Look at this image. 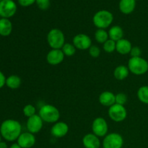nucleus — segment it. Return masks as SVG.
<instances>
[{
    "label": "nucleus",
    "instance_id": "nucleus-1",
    "mask_svg": "<svg viewBox=\"0 0 148 148\" xmlns=\"http://www.w3.org/2000/svg\"><path fill=\"white\" fill-rule=\"evenodd\" d=\"M22 133V126L19 121L14 119H7L0 127L1 137L9 142L17 140Z\"/></svg>",
    "mask_w": 148,
    "mask_h": 148
},
{
    "label": "nucleus",
    "instance_id": "nucleus-2",
    "mask_svg": "<svg viewBox=\"0 0 148 148\" xmlns=\"http://www.w3.org/2000/svg\"><path fill=\"white\" fill-rule=\"evenodd\" d=\"M38 115L43 120V122L56 123L60 118V113L59 109L54 106L50 104H45L42 106L38 111Z\"/></svg>",
    "mask_w": 148,
    "mask_h": 148
},
{
    "label": "nucleus",
    "instance_id": "nucleus-3",
    "mask_svg": "<svg viewBox=\"0 0 148 148\" xmlns=\"http://www.w3.org/2000/svg\"><path fill=\"white\" fill-rule=\"evenodd\" d=\"M114 20L112 13L108 10H100L93 16L92 22L98 29H106L109 27Z\"/></svg>",
    "mask_w": 148,
    "mask_h": 148
},
{
    "label": "nucleus",
    "instance_id": "nucleus-4",
    "mask_svg": "<svg viewBox=\"0 0 148 148\" xmlns=\"http://www.w3.org/2000/svg\"><path fill=\"white\" fill-rule=\"evenodd\" d=\"M47 42L51 49H62L65 44V36L58 28H53L48 33Z\"/></svg>",
    "mask_w": 148,
    "mask_h": 148
},
{
    "label": "nucleus",
    "instance_id": "nucleus-5",
    "mask_svg": "<svg viewBox=\"0 0 148 148\" xmlns=\"http://www.w3.org/2000/svg\"><path fill=\"white\" fill-rule=\"evenodd\" d=\"M128 67L130 72L135 75H143L148 71L147 60L140 57H131L128 62Z\"/></svg>",
    "mask_w": 148,
    "mask_h": 148
},
{
    "label": "nucleus",
    "instance_id": "nucleus-6",
    "mask_svg": "<svg viewBox=\"0 0 148 148\" xmlns=\"http://www.w3.org/2000/svg\"><path fill=\"white\" fill-rule=\"evenodd\" d=\"M124 139L119 133L113 132L108 134L104 137L103 141V148H122Z\"/></svg>",
    "mask_w": 148,
    "mask_h": 148
},
{
    "label": "nucleus",
    "instance_id": "nucleus-7",
    "mask_svg": "<svg viewBox=\"0 0 148 148\" xmlns=\"http://www.w3.org/2000/svg\"><path fill=\"white\" fill-rule=\"evenodd\" d=\"M108 114L110 119L115 122H121L124 121L127 116V111L124 106L116 103L109 107Z\"/></svg>",
    "mask_w": 148,
    "mask_h": 148
},
{
    "label": "nucleus",
    "instance_id": "nucleus-8",
    "mask_svg": "<svg viewBox=\"0 0 148 148\" xmlns=\"http://www.w3.org/2000/svg\"><path fill=\"white\" fill-rule=\"evenodd\" d=\"M92 131L98 137H105L108 134V126L105 119L98 117L92 123Z\"/></svg>",
    "mask_w": 148,
    "mask_h": 148
},
{
    "label": "nucleus",
    "instance_id": "nucleus-9",
    "mask_svg": "<svg viewBox=\"0 0 148 148\" xmlns=\"http://www.w3.org/2000/svg\"><path fill=\"white\" fill-rule=\"evenodd\" d=\"M17 11V5L12 0H2L0 1V16L2 18L12 17Z\"/></svg>",
    "mask_w": 148,
    "mask_h": 148
},
{
    "label": "nucleus",
    "instance_id": "nucleus-10",
    "mask_svg": "<svg viewBox=\"0 0 148 148\" xmlns=\"http://www.w3.org/2000/svg\"><path fill=\"white\" fill-rule=\"evenodd\" d=\"M72 43L76 49L84 51L89 49L92 46V40L88 35L85 33H79L73 38Z\"/></svg>",
    "mask_w": 148,
    "mask_h": 148
},
{
    "label": "nucleus",
    "instance_id": "nucleus-11",
    "mask_svg": "<svg viewBox=\"0 0 148 148\" xmlns=\"http://www.w3.org/2000/svg\"><path fill=\"white\" fill-rule=\"evenodd\" d=\"M43 121L38 114H35L33 116L27 119L26 127L29 132L32 134H37L43 128Z\"/></svg>",
    "mask_w": 148,
    "mask_h": 148
},
{
    "label": "nucleus",
    "instance_id": "nucleus-12",
    "mask_svg": "<svg viewBox=\"0 0 148 148\" xmlns=\"http://www.w3.org/2000/svg\"><path fill=\"white\" fill-rule=\"evenodd\" d=\"M64 56L62 49H51L46 55V61L49 64L56 66L63 62Z\"/></svg>",
    "mask_w": 148,
    "mask_h": 148
},
{
    "label": "nucleus",
    "instance_id": "nucleus-13",
    "mask_svg": "<svg viewBox=\"0 0 148 148\" xmlns=\"http://www.w3.org/2000/svg\"><path fill=\"white\" fill-rule=\"evenodd\" d=\"M69 132V126L63 121H57L51 129V134L56 138H62Z\"/></svg>",
    "mask_w": 148,
    "mask_h": 148
},
{
    "label": "nucleus",
    "instance_id": "nucleus-14",
    "mask_svg": "<svg viewBox=\"0 0 148 148\" xmlns=\"http://www.w3.org/2000/svg\"><path fill=\"white\" fill-rule=\"evenodd\" d=\"M17 143L22 148H31L36 144V137L33 134L27 132H23L17 139Z\"/></svg>",
    "mask_w": 148,
    "mask_h": 148
},
{
    "label": "nucleus",
    "instance_id": "nucleus-15",
    "mask_svg": "<svg viewBox=\"0 0 148 148\" xmlns=\"http://www.w3.org/2000/svg\"><path fill=\"white\" fill-rule=\"evenodd\" d=\"M82 145L85 148H100L101 141L99 137L93 133L85 134L82 138Z\"/></svg>",
    "mask_w": 148,
    "mask_h": 148
},
{
    "label": "nucleus",
    "instance_id": "nucleus-16",
    "mask_svg": "<svg viewBox=\"0 0 148 148\" xmlns=\"http://www.w3.org/2000/svg\"><path fill=\"white\" fill-rule=\"evenodd\" d=\"M98 100L103 106L111 107L116 103V95L111 91H104L100 94Z\"/></svg>",
    "mask_w": 148,
    "mask_h": 148
},
{
    "label": "nucleus",
    "instance_id": "nucleus-17",
    "mask_svg": "<svg viewBox=\"0 0 148 148\" xmlns=\"http://www.w3.org/2000/svg\"><path fill=\"white\" fill-rule=\"evenodd\" d=\"M132 48V43L129 40L125 38H122L118 40L116 45V51L122 55L128 54L130 53Z\"/></svg>",
    "mask_w": 148,
    "mask_h": 148
},
{
    "label": "nucleus",
    "instance_id": "nucleus-18",
    "mask_svg": "<svg viewBox=\"0 0 148 148\" xmlns=\"http://www.w3.org/2000/svg\"><path fill=\"white\" fill-rule=\"evenodd\" d=\"M136 1L134 0H121L119 2V10L122 13L129 14L135 9Z\"/></svg>",
    "mask_w": 148,
    "mask_h": 148
},
{
    "label": "nucleus",
    "instance_id": "nucleus-19",
    "mask_svg": "<svg viewBox=\"0 0 148 148\" xmlns=\"http://www.w3.org/2000/svg\"><path fill=\"white\" fill-rule=\"evenodd\" d=\"M12 31V24L7 18L0 19V35L1 36H8Z\"/></svg>",
    "mask_w": 148,
    "mask_h": 148
},
{
    "label": "nucleus",
    "instance_id": "nucleus-20",
    "mask_svg": "<svg viewBox=\"0 0 148 148\" xmlns=\"http://www.w3.org/2000/svg\"><path fill=\"white\" fill-rule=\"evenodd\" d=\"M108 33L109 38L114 40L115 42L122 39L123 36H124V30L121 28V27L119 25H114L111 27Z\"/></svg>",
    "mask_w": 148,
    "mask_h": 148
},
{
    "label": "nucleus",
    "instance_id": "nucleus-21",
    "mask_svg": "<svg viewBox=\"0 0 148 148\" xmlns=\"http://www.w3.org/2000/svg\"><path fill=\"white\" fill-rule=\"evenodd\" d=\"M130 70L128 67L124 65H119L116 66L114 71V76L118 80H124L129 76Z\"/></svg>",
    "mask_w": 148,
    "mask_h": 148
},
{
    "label": "nucleus",
    "instance_id": "nucleus-22",
    "mask_svg": "<svg viewBox=\"0 0 148 148\" xmlns=\"http://www.w3.org/2000/svg\"><path fill=\"white\" fill-rule=\"evenodd\" d=\"M21 79L17 75H10L6 79V85L11 89H17L21 85Z\"/></svg>",
    "mask_w": 148,
    "mask_h": 148
},
{
    "label": "nucleus",
    "instance_id": "nucleus-23",
    "mask_svg": "<svg viewBox=\"0 0 148 148\" xmlns=\"http://www.w3.org/2000/svg\"><path fill=\"white\" fill-rule=\"evenodd\" d=\"M95 39L98 43L103 44L109 39L108 33L106 31L105 29H98L95 33Z\"/></svg>",
    "mask_w": 148,
    "mask_h": 148
},
{
    "label": "nucleus",
    "instance_id": "nucleus-24",
    "mask_svg": "<svg viewBox=\"0 0 148 148\" xmlns=\"http://www.w3.org/2000/svg\"><path fill=\"white\" fill-rule=\"evenodd\" d=\"M138 99L145 104H148V86L143 85L140 87L137 91Z\"/></svg>",
    "mask_w": 148,
    "mask_h": 148
},
{
    "label": "nucleus",
    "instance_id": "nucleus-25",
    "mask_svg": "<svg viewBox=\"0 0 148 148\" xmlns=\"http://www.w3.org/2000/svg\"><path fill=\"white\" fill-rule=\"evenodd\" d=\"M76 48L74 46L73 43H65L63 47L62 48V51H63L64 54L66 56H72L76 52Z\"/></svg>",
    "mask_w": 148,
    "mask_h": 148
},
{
    "label": "nucleus",
    "instance_id": "nucleus-26",
    "mask_svg": "<svg viewBox=\"0 0 148 148\" xmlns=\"http://www.w3.org/2000/svg\"><path fill=\"white\" fill-rule=\"evenodd\" d=\"M116 42L109 38L103 43V50L106 53H113L116 51Z\"/></svg>",
    "mask_w": 148,
    "mask_h": 148
},
{
    "label": "nucleus",
    "instance_id": "nucleus-27",
    "mask_svg": "<svg viewBox=\"0 0 148 148\" xmlns=\"http://www.w3.org/2000/svg\"><path fill=\"white\" fill-rule=\"evenodd\" d=\"M23 114L27 118H30V117L33 116L36 114V107L34 106L32 104H27V105L25 106V107L23 109Z\"/></svg>",
    "mask_w": 148,
    "mask_h": 148
},
{
    "label": "nucleus",
    "instance_id": "nucleus-28",
    "mask_svg": "<svg viewBox=\"0 0 148 148\" xmlns=\"http://www.w3.org/2000/svg\"><path fill=\"white\" fill-rule=\"evenodd\" d=\"M127 102V96L124 92H119L116 95V103L124 106Z\"/></svg>",
    "mask_w": 148,
    "mask_h": 148
},
{
    "label": "nucleus",
    "instance_id": "nucleus-29",
    "mask_svg": "<svg viewBox=\"0 0 148 148\" xmlns=\"http://www.w3.org/2000/svg\"><path fill=\"white\" fill-rule=\"evenodd\" d=\"M88 51H89L88 52H89L90 56L92 58H98L101 54V49L95 45H92L88 49Z\"/></svg>",
    "mask_w": 148,
    "mask_h": 148
},
{
    "label": "nucleus",
    "instance_id": "nucleus-30",
    "mask_svg": "<svg viewBox=\"0 0 148 148\" xmlns=\"http://www.w3.org/2000/svg\"><path fill=\"white\" fill-rule=\"evenodd\" d=\"M36 4L40 10H46L50 7V0H36Z\"/></svg>",
    "mask_w": 148,
    "mask_h": 148
},
{
    "label": "nucleus",
    "instance_id": "nucleus-31",
    "mask_svg": "<svg viewBox=\"0 0 148 148\" xmlns=\"http://www.w3.org/2000/svg\"><path fill=\"white\" fill-rule=\"evenodd\" d=\"M130 54L131 55V57H140L142 54V51L138 46H132Z\"/></svg>",
    "mask_w": 148,
    "mask_h": 148
},
{
    "label": "nucleus",
    "instance_id": "nucleus-32",
    "mask_svg": "<svg viewBox=\"0 0 148 148\" xmlns=\"http://www.w3.org/2000/svg\"><path fill=\"white\" fill-rule=\"evenodd\" d=\"M36 0H18V2L23 7H28L36 2Z\"/></svg>",
    "mask_w": 148,
    "mask_h": 148
},
{
    "label": "nucleus",
    "instance_id": "nucleus-33",
    "mask_svg": "<svg viewBox=\"0 0 148 148\" xmlns=\"http://www.w3.org/2000/svg\"><path fill=\"white\" fill-rule=\"evenodd\" d=\"M6 79H7V78L5 77L4 74L0 71V89H1V88H3L4 85L6 84Z\"/></svg>",
    "mask_w": 148,
    "mask_h": 148
},
{
    "label": "nucleus",
    "instance_id": "nucleus-34",
    "mask_svg": "<svg viewBox=\"0 0 148 148\" xmlns=\"http://www.w3.org/2000/svg\"><path fill=\"white\" fill-rule=\"evenodd\" d=\"M10 148H22V147H20V145L17 143H13V144L10 146Z\"/></svg>",
    "mask_w": 148,
    "mask_h": 148
},
{
    "label": "nucleus",
    "instance_id": "nucleus-35",
    "mask_svg": "<svg viewBox=\"0 0 148 148\" xmlns=\"http://www.w3.org/2000/svg\"><path fill=\"white\" fill-rule=\"evenodd\" d=\"M0 148H8L7 143H4V142H1L0 143Z\"/></svg>",
    "mask_w": 148,
    "mask_h": 148
},
{
    "label": "nucleus",
    "instance_id": "nucleus-36",
    "mask_svg": "<svg viewBox=\"0 0 148 148\" xmlns=\"http://www.w3.org/2000/svg\"><path fill=\"white\" fill-rule=\"evenodd\" d=\"M1 134H0V143H1Z\"/></svg>",
    "mask_w": 148,
    "mask_h": 148
},
{
    "label": "nucleus",
    "instance_id": "nucleus-37",
    "mask_svg": "<svg viewBox=\"0 0 148 148\" xmlns=\"http://www.w3.org/2000/svg\"><path fill=\"white\" fill-rule=\"evenodd\" d=\"M2 1V0H0V1Z\"/></svg>",
    "mask_w": 148,
    "mask_h": 148
},
{
    "label": "nucleus",
    "instance_id": "nucleus-38",
    "mask_svg": "<svg viewBox=\"0 0 148 148\" xmlns=\"http://www.w3.org/2000/svg\"><path fill=\"white\" fill-rule=\"evenodd\" d=\"M134 1H137V0H134Z\"/></svg>",
    "mask_w": 148,
    "mask_h": 148
},
{
    "label": "nucleus",
    "instance_id": "nucleus-39",
    "mask_svg": "<svg viewBox=\"0 0 148 148\" xmlns=\"http://www.w3.org/2000/svg\"><path fill=\"white\" fill-rule=\"evenodd\" d=\"M0 17H1V16H0Z\"/></svg>",
    "mask_w": 148,
    "mask_h": 148
}]
</instances>
